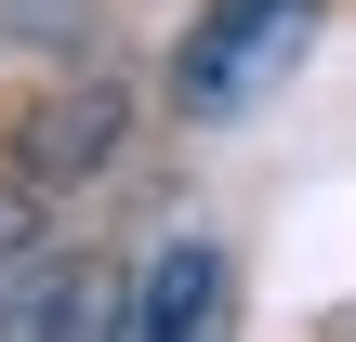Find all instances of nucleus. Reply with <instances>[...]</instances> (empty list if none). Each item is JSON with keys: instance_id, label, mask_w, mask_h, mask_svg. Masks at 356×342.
<instances>
[{"instance_id": "7ed1b4c3", "label": "nucleus", "mask_w": 356, "mask_h": 342, "mask_svg": "<svg viewBox=\"0 0 356 342\" xmlns=\"http://www.w3.org/2000/svg\"><path fill=\"white\" fill-rule=\"evenodd\" d=\"M225 316H238V264L211 237H159L132 264V342H225Z\"/></svg>"}, {"instance_id": "20e7f679", "label": "nucleus", "mask_w": 356, "mask_h": 342, "mask_svg": "<svg viewBox=\"0 0 356 342\" xmlns=\"http://www.w3.org/2000/svg\"><path fill=\"white\" fill-rule=\"evenodd\" d=\"M106 145H119V92H66V105L26 132V158H40V171H92Z\"/></svg>"}, {"instance_id": "f257e3e1", "label": "nucleus", "mask_w": 356, "mask_h": 342, "mask_svg": "<svg viewBox=\"0 0 356 342\" xmlns=\"http://www.w3.org/2000/svg\"><path fill=\"white\" fill-rule=\"evenodd\" d=\"M317 13H330V0H198L185 40H172V105H185V119H251V105L304 66Z\"/></svg>"}, {"instance_id": "f03ea898", "label": "nucleus", "mask_w": 356, "mask_h": 342, "mask_svg": "<svg viewBox=\"0 0 356 342\" xmlns=\"http://www.w3.org/2000/svg\"><path fill=\"white\" fill-rule=\"evenodd\" d=\"M0 342H132V277H106L92 250H40L0 303Z\"/></svg>"}]
</instances>
